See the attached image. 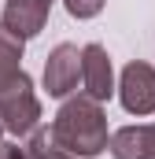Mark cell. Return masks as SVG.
Here are the masks:
<instances>
[{"label":"cell","instance_id":"6da1fadb","mask_svg":"<svg viewBox=\"0 0 155 159\" xmlns=\"http://www.w3.org/2000/svg\"><path fill=\"white\" fill-rule=\"evenodd\" d=\"M48 137L55 148H63L74 159H96L107 152L111 133H107V115L100 107V100H92L89 93L67 96L63 107L55 111V119L48 126Z\"/></svg>","mask_w":155,"mask_h":159},{"label":"cell","instance_id":"7a4b0ae2","mask_svg":"<svg viewBox=\"0 0 155 159\" xmlns=\"http://www.w3.org/2000/svg\"><path fill=\"white\" fill-rule=\"evenodd\" d=\"M0 119L11 137H30L41 122V100L33 93V78L22 70L15 81L0 89Z\"/></svg>","mask_w":155,"mask_h":159},{"label":"cell","instance_id":"3957f363","mask_svg":"<svg viewBox=\"0 0 155 159\" xmlns=\"http://www.w3.org/2000/svg\"><path fill=\"white\" fill-rule=\"evenodd\" d=\"M118 100L129 115L144 119L155 115V67L144 59H133L122 67V81H118Z\"/></svg>","mask_w":155,"mask_h":159},{"label":"cell","instance_id":"277c9868","mask_svg":"<svg viewBox=\"0 0 155 159\" xmlns=\"http://www.w3.org/2000/svg\"><path fill=\"white\" fill-rule=\"evenodd\" d=\"M78 81H81V48L63 41L44 59V89H48V96L67 100L78 93Z\"/></svg>","mask_w":155,"mask_h":159},{"label":"cell","instance_id":"5b68a950","mask_svg":"<svg viewBox=\"0 0 155 159\" xmlns=\"http://www.w3.org/2000/svg\"><path fill=\"white\" fill-rule=\"evenodd\" d=\"M81 85L92 100H111L118 89H115V67H111V56L104 44H85L81 48Z\"/></svg>","mask_w":155,"mask_h":159},{"label":"cell","instance_id":"8992f818","mask_svg":"<svg viewBox=\"0 0 155 159\" xmlns=\"http://www.w3.org/2000/svg\"><path fill=\"white\" fill-rule=\"evenodd\" d=\"M52 4L55 0H4V19L0 22L7 30H15L22 41H30L44 30V22L52 15Z\"/></svg>","mask_w":155,"mask_h":159},{"label":"cell","instance_id":"52a82bcc","mask_svg":"<svg viewBox=\"0 0 155 159\" xmlns=\"http://www.w3.org/2000/svg\"><path fill=\"white\" fill-rule=\"evenodd\" d=\"M107 152L115 159H155V122L115 129Z\"/></svg>","mask_w":155,"mask_h":159},{"label":"cell","instance_id":"ba28073f","mask_svg":"<svg viewBox=\"0 0 155 159\" xmlns=\"http://www.w3.org/2000/svg\"><path fill=\"white\" fill-rule=\"evenodd\" d=\"M22 52H26V41L0 22V89L22 74Z\"/></svg>","mask_w":155,"mask_h":159},{"label":"cell","instance_id":"9c48e42d","mask_svg":"<svg viewBox=\"0 0 155 159\" xmlns=\"http://www.w3.org/2000/svg\"><path fill=\"white\" fill-rule=\"evenodd\" d=\"M26 144H30V152H33V159H74V156H67L63 148H55V144H52L48 129H33Z\"/></svg>","mask_w":155,"mask_h":159},{"label":"cell","instance_id":"30bf717a","mask_svg":"<svg viewBox=\"0 0 155 159\" xmlns=\"http://www.w3.org/2000/svg\"><path fill=\"white\" fill-rule=\"evenodd\" d=\"M104 4L107 0H63V7H67L70 19H96L104 11Z\"/></svg>","mask_w":155,"mask_h":159},{"label":"cell","instance_id":"8fae6325","mask_svg":"<svg viewBox=\"0 0 155 159\" xmlns=\"http://www.w3.org/2000/svg\"><path fill=\"white\" fill-rule=\"evenodd\" d=\"M0 159H33L30 144H19V141H0Z\"/></svg>","mask_w":155,"mask_h":159},{"label":"cell","instance_id":"7c38bea8","mask_svg":"<svg viewBox=\"0 0 155 159\" xmlns=\"http://www.w3.org/2000/svg\"><path fill=\"white\" fill-rule=\"evenodd\" d=\"M4 133H7V126H4V119H0V141H4Z\"/></svg>","mask_w":155,"mask_h":159}]
</instances>
